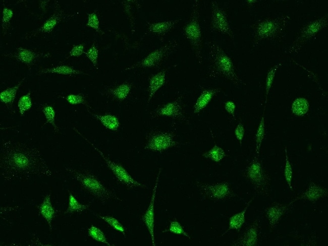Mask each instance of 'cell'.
Wrapping results in <instances>:
<instances>
[{
  "label": "cell",
  "mask_w": 328,
  "mask_h": 246,
  "mask_svg": "<svg viewBox=\"0 0 328 246\" xmlns=\"http://www.w3.org/2000/svg\"><path fill=\"white\" fill-rule=\"evenodd\" d=\"M46 74H56L62 75H89L88 74L84 71L76 69L73 67L68 65H58L52 67L41 68L38 70L37 75L41 76Z\"/></svg>",
  "instance_id": "cell-23"
},
{
  "label": "cell",
  "mask_w": 328,
  "mask_h": 246,
  "mask_svg": "<svg viewBox=\"0 0 328 246\" xmlns=\"http://www.w3.org/2000/svg\"><path fill=\"white\" fill-rule=\"evenodd\" d=\"M26 77L23 78L15 86L8 87L0 93V100L4 103L11 111H14L13 105L15 100L17 93L21 85L25 80Z\"/></svg>",
  "instance_id": "cell-25"
},
{
  "label": "cell",
  "mask_w": 328,
  "mask_h": 246,
  "mask_svg": "<svg viewBox=\"0 0 328 246\" xmlns=\"http://www.w3.org/2000/svg\"><path fill=\"white\" fill-rule=\"evenodd\" d=\"M3 56L14 59L25 65L30 70L41 59L51 57V54L20 46L11 52L4 53Z\"/></svg>",
  "instance_id": "cell-15"
},
{
  "label": "cell",
  "mask_w": 328,
  "mask_h": 246,
  "mask_svg": "<svg viewBox=\"0 0 328 246\" xmlns=\"http://www.w3.org/2000/svg\"><path fill=\"white\" fill-rule=\"evenodd\" d=\"M133 87L132 83L125 81L117 85L104 86L100 93L114 100L122 102L127 98Z\"/></svg>",
  "instance_id": "cell-18"
},
{
  "label": "cell",
  "mask_w": 328,
  "mask_h": 246,
  "mask_svg": "<svg viewBox=\"0 0 328 246\" xmlns=\"http://www.w3.org/2000/svg\"><path fill=\"white\" fill-rule=\"evenodd\" d=\"M202 156L206 159L218 163L227 156V154L222 148L218 146L215 143L210 150L203 153Z\"/></svg>",
  "instance_id": "cell-31"
},
{
  "label": "cell",
  "mask_w": 328,
  "mask_h": 246,
  "mask_svg": "<svg viewBox=\"0 0 328 246\" xmlns=\"http://www.w3.org/2000/svg\"><path fill=\"white\" fill-rule=\"evenodd\" d=\"M210 29L227 36L234 40V33L231 28L225 10L221 7L216 1L210 2Z\"/></svg>",
  "instance_id": "cell-14"
},
{
  "label": "cell",
  "mask_w": 328,
  "mask_h": 246,
  "mask_svg": "<svg viewBox=\"0 0 328 246\" xmlns=\"http://www.w3.org/2000/svg\"><path fill=\"white\" fill-rule=\"evenodd\" d=\"M234 132L237 140L238 141L240 146H241L245 134L244 127L241 122L238 123L235 129Z\"/></svg>",
  "instance_id": "cell-45"
},
{
  "label": "cell",
  "mask_w": 328,
  "mask_h": 246,
  "mask_svg": "<svg viewBox=\"0 0 328 246\" xmlns=\"http://www.w3.org/2000/svg\"><path fill=\"white\" fill-rule=\"evenodd\" d=\"M161 167H159L158 170V173L156 177L154 186L152 189L151 197L150 200L149 206L142 216L141 219L146 226L149 234L150 235L152 245L155 246V238H154V203L156 197V193L157 188L159 181V176L161 172Z\"/></svg>",
  "instance_id": "cell-16"
},
{
  "label": "cell",
  "mask_w": 328,
  "mask_h": 246,
  "mask_svg": "<svg viewBox=\"0 0 328 246\" xmlns=\"http://www.w3.org/2000/svg\"><path fill=\"white\" fill-rule=\"evenodd\" d=\"M327 15L311 20L304 24L301 27L297 36L287 49V53L298 54L309 40L314 38L321 30L327 27Z\"/></svg>",
  "instance_id": "cell-7"
},
{
  "label": "cell",
  "mask_w": 328,
  "mask_h": 246,
  "mask_svg": "<svg viewBox=\"0 0 328 246\" xmlns=\"http://www.w3.org/2000/svg\"><path fill=\"white\" fill-rule=\"evenodd\" d=\"M209 65L207 73L208 78H222L235 86L246 85L236 73L234 65L228 54L215 41L207 42Z\"/></svg>",
  "instance_id": "cell-2"
},
{
  "label": "cell",
  "mask_w": 328,
  "mask_h": 246,
  "mask_svg": "<svg viewBox=\"0 0 328 246\" xmlns=\"http://www.w3.org/2000/svg\"><path fill=\"white\" fill-rule=\"evenodd\" d=\"M309 104L307 99L304 97H298L291 105L292 112L296 116H303L308 111Z\"/></svg>",
  "instance_id": "cell-29"
},
{
  "label": "cell",
  "mask_w": 328,
  "mask_h": 246,
  "mask_svg": "<svg viewBox=\"0 0 328 246\" xmlns=\"http://www.w3.org/2000/svg\"><path fill=\"white\" fill-rule=\"evenodd\" d=\"M88 20L86 26L94 29L97 33L103 35L104 32L99 27V21L98 18L95 12L88 14Z\"/></svg>",
  "instance_id": "cell-43"
},
{
  "label": "cell",
  "mask_w": 328,
  "mask_h": 246,
  "mask_svg": "<svg viewBox=\"0 0 328 246\" xmlns=\"http://www.w3.org/2000/svg\"><path fill=\"white\" fill-rule=\"evenodd\" d=\"M264 110L261 117L260 122L259 123L255 135V155L259 156L260 153V148L262 142L264 139L265 135V124L264 118Z\"/></svg>",
  "instance_id": "cell-30"
},
{
  "label": "cell",
  "mask_w": 328,
  "mask_h": 246,
  "mask_svg": "<svg viewBox=\"0 0 328 246\" xmlns=\"http://www.w3.org/2000/svg\"><path fill=\"white\" fill-rule=\"evenodd\" d=\"M288 15L267 17L254 21L250 26L252 30V46H257L263 40L282 42L285 38L287 26L290 21Z\"/></svg>",
  "instance_id": "cell-3"
},
{
  "label": "cell",
  "mask_w": 328,
  "mask_h": 246,
  "mask_svg": "<svg viewBox=\"0 0 328 246\" xmlns=\"http://www.w3.org/2000/svg\"><path fill=\"white\" fill-rule=\"evenodd\" d=\"M41 111L44 114L46 119V121L43 126L46 124H49L52 126L54 132L56 133H59L60 132V129L55 121L56 111L53 107L49 105H44L42 107Z\"/></svg>",
  "instance_id": "cell-35"
},
{
  "label": "cell",
  "mask_w": 328,
  "mask_h": 246,
  "mask_svg": "<svg viewBox=\"0 0 328 246\" xmlns=\"http://www.w3.org/2000/svg\"><path fill=\"white\" fill-rule=\"evenodd\" d=\"M247 6L249 7H252L255 4H256L258 1L256 0H248L246 1Z\"/></svg>",
  "instance_id": "cell-47"
},
{
  "label": "cell",
  "mask_w": 328,
  "mask_h": 246,
  "mask_svg": "<svg viewBox=\"0 0 328 246\" xmlns=\"http://www.w3.org/2000/svg\"><path fill=\"white\" fill-rule=\"evenodd\" d=\"M98 52L99 51L96 47L95 42H93L89 49L84 53L87 58L91 61L94 67L97 70L98 69Z\"/></svg>",
  "instance_id": "cell-42"
},
{
  "label": "cell",
  "mask_w": 328,
  "mask_h": 246,
  "mask_svg": "<svg viewBox=\"0 0 328 246\" xmlns=\"http://www.w3.org/2000/svg\"><path fill=\"white\" fill-rule=\"evenodd\" d=\"M1 176L6 181H22L33 176L51 177L52 171L36 147L12 140L1 147Z\"/></svg>",
  "instance_id": "cell-1"
},
{
  "label": "cell",
  "mask_w": 328,
  "mask_h": 246,
  "mask_svg": "<svg viewBox=\"0 0 328 246\" xmlns=\"http://www.w3.org/2000/svg\"><path fill=\"white\" fill-rule=\"evenodd\" d=\"M254 199V197L251 198L246 203L244 209L229 218V228L221 236H223L231 229H235L239 231L244 224L245 221V214L250 205Z\"/></svg>",
  "instance_id": "cell-28"
},
{
  "label": "cell",
  "mask_w": 328,
  "mask_h": 246,
  "mask_svg": "<svg viewBox=\"0 0 328 246\" xmlns=\"http://www.w3.org/2000/svg\"><path fill=\"white\" fill-rule=\"evenodd\" d=\"M88 112L107 129L113 132H117L120 125L119 118L114 114L106 113L104 114H97L88 110Z\"/></svg>",
  "instance_id": "cell-27"
},
{
  "label": "cell",
  "mask_w": 328,
  "mask_h": 246,
  "mask_svg": "<svg viewBox=\"0 0 328 246\" xmlns=\"http://www.w3.org/2000/svg\"><path fill=\"white\" fill-rule=\"evenodd\" d=\"M201 92L193 105V112L198 114L203 110L211 100L222 91L220 87H200Z\"/></svg>",
  "instance_id": "cell-22"
},
{
  "label": "cell",
  "mask_w": 328,
  "mask_h": 246,
  "mask_svg": "<svg viewBox=\"0 0 328 246\" xmlns=\"http://www.w3.org/2000/svg\"><path fill=\"white\" fill-rule=\"evenodd\" d=\"M285 167H284V176L289 189L292 191L293 190V188L292 184L293 170L288 157L287 148L286 146L285 147Z\"/></svg>",
  "instance_id": "cell-39"
},
{
  "label": "cell",
  "mask_w": 328,
  "mask_h": 246,
  "mask_svg": "<svg viewBox=\"0 0 328 246\" xmlns=\"http://www.w3.org/2000/svg\"><path fill=\"white\" fill-rule=\"evenodd\" d=\"M260 222L259 218H255L239 237L232 243V245L234 246L257 245L260 229Z\"/></svg>",
  "instance_id": "cell-17"
},
{
  "label": "cell",
  "mask_w": 328,
  "mask_h": 246,
  "mask_svg": "<svg viewBox=\"0 0 328 246\" xmlns=\"http://www.w3.org/2000/svg\"><path fill=\"white\" fill-rule=\"evenodd\" d=\"M84 53V45L83 44L74 45L69 52V56L66 58L71 56L78 57Z\"/></svg>",
  "instance_id": "cell-44"
},
{
  "label": "cell",
  "mask_w": 328,
  "mask_h": 246,
  "mask_svg": "<svg viewBox=\"0 0 328 246\" xmlns=\"http://www.w3.org/2000/svg\"><path fill=\"white\" fill-rule=\"evenodd\" d=\"M167 232L178 235H183L189 239L191 238L190 236L184 230L183 227L176 218L170 222V224L168 229H166L162 231V232Z\"/></svg>",
  "instance_id": "cell-41"
},
{
  "label": "cell",
  "mask_w": 328,
  "mask_h": 246,
  "mask_svg": "<svg viewBox=\"0 0 328 246\" xmlns=\"http://www.w3.org/2000/svg\"><path fill=\"white\" fill-rule=\"evenodd\" d=\"M73 130L89 144L100 155L105 161L108 168L113 172L118 182L129 189L135 188H146L145 184L134 179L121 164L113 161L108 158L102 151L99 149L93 143L85 137L76 127H73Z\"/></svg>",
  "instance_id": "cell-9"
},
{
  "label": "cell",
  "mask_w": 328,
  "mask_h": 246,
  "mask_svg": "<svg viewBox=\"0 0 328 246\" xmlns=\"http://www.w3.org/2000/svg\"><path fill=\"white\" fill-rule=\"evenodd\" d=\"M327 195L328 191L326 188L311 181L305 191L293 199L289 203L293 205L296 201L300 200L315 202L327 197Z\"/></svg>",
  "instance_id": "cell-21"
},
{
  "label": "cell",
  "mask_w": 328,
  "mask_h": 246,
  "mask_svg": "<svg viewBox=\"0 0 328 246\" xmlns=\"http://www.w3.org/2000/svg\"><path fill=\"white\" fill-rule=\"evenodd\" d=\"M1 26L2 34L3 36L7 34L8 29L10 26V21L13 16V12L12 9L4 7L3 10Z\"/></svg>",
  "instance_id": "cell-38"
},
{
  "label": "cell",
  "mask_w": 328,
  "mask_h": 246,
  "mask_svg": "<svg viewBox=\"0 0 328 246\" xmlns=\"http://www.w3.org/2000/svg\"><path fill=\"white\" fill-rule=\"evenodd\" d=\"M243 175L252 184L255 192L263 197L270 195L271 178L259 156L255 155L245 167Z\"/></svg>",
  "instance_id": "cell-6"
},
{
  "label": "cell",
  "mask_w": 328,
  "mask_h": 246,
  "mask_svg": "<svg viewBox=\"0 0 328 246\" xmlns=\"http://www.w3.org/2000/svg\"><path fill=\"white\" fill-rule=\"evenodd\" d=\"M98 217L106 222L114 229L121 232L124 237H126L125 229L123 225L118 219L114 217L108 215H98Z\"/></svg>",
  "instance_id": "cell-40"
},
{
  "label": "cell",
  "mask_w": 328,
  "mask_h": 246,
  "mask_svg": "<svg viewBox=\"0 0 328 246\" xmlns=\"http://www.w3.org/2000/svg\"><path fill=\"white\" fill-rule=\"evenodd\" d=\"M292 204L274 202L264 210L270 228L274 230L278 224L281 218L291 208Z\"/></svg>",
  "instance_id": "cell-19"
},
{
  "label": "cell",
  "mask_w": 328,
  "mask_h": 246,
  "mask_svg": "<svg viewBox=\"0 0 328 246\" xmlns=\"http://www.w3.org/2000/svg\"><path fill=\"white\" fill-rule=\"evenodd\" d=\"M88 234L95 241L102 242L108 246H115L114 244L108 242L103 233L99 228L92 225L88 229Z\"/></svg>",
  "instance_id": "cell-36"
},
{
  "label": "cell",
  "mask_w": 328,
  "mask_h": 246,
  "mask_svg": "<svg viewBox=\"0 0 328 246\" xmlns=\"http://www.w3.org/2000/svg\"><path fill=\"white\" fill-rule=\"evenodd\" d=\"M167 69L151 75L149 78L147 103H149L156 92L165 84Z\"/></svg>",
  "instance_id": "cell-24"
},
{
  "label": "cell",
  "mask_w": 328,
  "mask_h": 246,
  "mask_svg": "<svg viewBox=\"0 0 328 246\" xmlns=\"http://www.w3.org/2000/svg\"><path fill=\"white\" fill-rule=\"evenodd\" d=\"M181 20L176 19L161 22H147L145 34L157 36L163 40L166 35L172 31Z\"/></svg>",
  "instance_id": "cell-20"
},
{
  "label": "cell",
  "mask_w": 328,
  "mask_h": 246,
  "mask_svg": "<svg viewBox=\"0 0 328 246\" xmlns=\"http://www.w3.org/2000/svg\"><path fill=\"white\" fill-rule=\"evenodd\" d=\"M50 193L44 197L42 203L38 207L40 213L45 220L50 231L52 230V221L55 216L56 211L51 202Z\"/></svg>",
  "instance_id": "cell-26"
},
{
  "label": "cell",
  "mask_w": 328,
  "mask_h": 246,
  "mask_svg": "<svg viewBox=\"0 0 328 246\" xmlns=\"http://www.w3.org/2000/svg\"><path fill=\"white\" fill-rule=\"evenodd\" d=\"M76 14L66 13L61 7L60 2L54 1L51 15L40 27L26 33L23 39L29 40L42 34H49L59 24L73 18Z\"/></svg>",
  "instance_id": "cell-13"
},
{
  "label": "cell",
  "mask_w": 328,
  "mask_h": 246,
  "mask_svg": "<svg viewBox=\"0 0 328 246\" xmlns=\"http://www.w3.org/2000/svg\"><path fill=\"white\" fill-rule=\"evenodd\" d=\"M195 184L204 200L220 202L231 199L236 196L230 183L226 181L208 183L196 180Z\"/></svg>",
  "instance_id": "cell-12"
},
{
  "label": "cell",
  "mask_w": 328,
  "mask_h": 246,
  "mask_svg": "<svg viewBox=\"0 0 328 246\" xmlns=\"http://www.w3.org/2000/svg\"><path fill=\"white\" fill-rule=\"evenodd\" d=\"M282 61H280L278 64L271 67L268 70L265 80V104H266L267 101V96L269 94L270 90L272 87L273 82L276 76V74L279 69L282 66Z\"/></svg>",
  "instance_id": "cell-32"
},
{
  "label": "cell",
  "mask_w": 328,
  "mask_h": 246,
  "mask_svg": "<svg viewBox=\"0 0 328 246\" xmlns=\"http://www.w3.org/2000/svg\"><path fill=\"white\" fill-rule=\"evenodd\" d=\"M32 106L31 97V91L21 96L18 100V107L21 116H24L26 111L30 109Z\"/></svg>",
  "instance_id": "cell-37"
},
{
  "label": "cell",
  "mask_w": 328,
  "mask_h": 246,
  "mask_svg": "<svg viewBox=\"0 0 328 246\" xmlns=\"http://www.w3.org/2000/svg\"><path fill=\"white\" fill-rule=\"evenodd\" d=\"M178 46V42L177 40L168 41L150 52L142 59L127 67L124 71H129L139 68H157L176 50Z\"/></svg>",
  "instance_id": "cell-8"
},
{
  "label": "cell",
  "mask_w": 328,
  "mask_h": 246,
  "mask_svg": "<svg viewBox=\"0 0 328 246\" xmlns=\"http://www.w3.org/2000/svg\"><path fill=\"white\" fill-rule=\"evenodd\" d=\"M87 95L84 93L78 94H70L67 95L65 99L72 105L82 104L87 108V111L92 108L87 100Z\"/></svg>",
  "instance_id": "cell-34"
},
{
  "label": "cell",
  "mask_w": 328,
  "mask_h": 246,
  "mask_svg": "<svg viewBox=\"0 0 328 246\" xmlns=\"http://www.w3.org/2000/svg\"><path fill=\"white\" fill-rule=\"evenodd\" d=\"M90 205L82 204L78 202L75 197L71 193L69 197V205L64 214L73 213L74 212H82L90 207Z\"/></svg>",
  "instance_id": "cell-33"
},
{
  "label": "cell",
  "mask_w": 328,
  "mask_h": 246,
  "mask_svg": "<svg viewBox=\"0 0 328 246\" xmlns=\"http://www.w3.org/2000/svg\"><path fill=\"white\" fill-rule=\"evenodd\" d=\"M200 1L194 0L187 23L183 28V33L189 42L198 64L203 62V37L200 26Z\"/></svg>",
  "instance_id": "cell-5"
},
{
  "label": "cell",
  "mask_w": 328,
  "mask_h": 246,
  "mask_svg": "<svg viewBox=\"0 0 328 246\" xmlns=\"http://www.w3.org/2000/svg\"><path fill=\"white\" fill-rule=\"evenodd\" d=\"M180 143L173 131L153 129L146 135L144 149L153 152H163L170 148L177 147Z\"/></svg>",
  "instance_id": "cell-10"
},
{
  "label": "cell",
  "mask_w": 328,
  "mask_h": 246,
  "mask_svg": "<svg viewBox=\"0 0 328 246\" xmlns=\"http://www.w3.org/2000/svg\"><path fill=\"white\" fill-rule=\"evenodd\" d=\"M184 99V94H181L173 100L158 105L150 112V118L155 119L162 116H167L186 125L190 124V120L185 111Z\"/></svg>",
  "instance_id": "cell-11"
},
{
  "label": "cell",
  "mask_w": 328,
  "mask_h": 246,
  "mask_svg": "<svg viewBox=\"0 0 328 246\" xmlns=\"http://www.w3.org/2000/svg\"><path fill=\"white\" fill-rule=\"evenodd\" d=\"M65 170L89 194L104 203L112 199L121 201L112 191L103 183L92 172L87 170H79L70 167Z\"/></svg>",
  "instance_id": "cell-4"
},
{
  "label": "cell",
  "mask_w": 328,
  "mask_h": 246,
  "mask_svg": "<svg viewBox=\"0 0 328 246\" xmlns=\"http://www.w3.org/2000/svg\"><path fill=\"white\" fill-rule=\"evenodd\" d=\"M225 110L233 117H235L236 105L232 101H227L225 103Z\"/></svg>",
  "instance_id": "cell-46"
}]
</instances>
